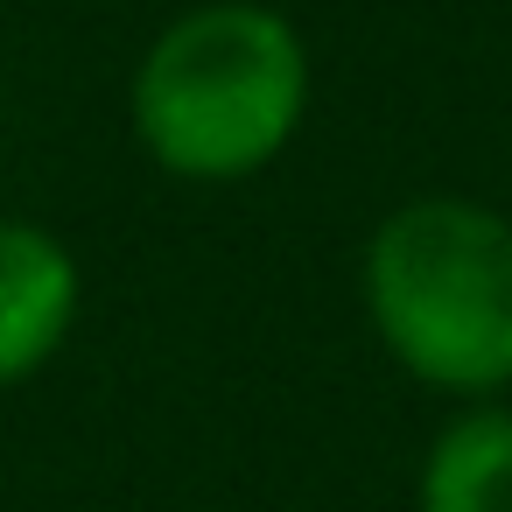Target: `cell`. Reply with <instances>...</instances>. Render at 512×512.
<instances>
[{"label":"cell","instance_id":"obj_3","mask_svg":"<svg viewBox=\"0 0 512 512\" xmlns=\"http://www.w3.org/2000/svg\"><path fill=\"white\" fill-rule=\"evenodd\" d=\"M78 302V253L36 218H0V393L36 379L71 344Z\"/></svg>","mask_w":512,"mask_h":512},{"label":"cell","instance_id":"obj_4","mask_svg":"<svg viewBox=\"0 0 512 512\" xmlns=\"http://www.w3.org/2000/svg\"><path fill=\"white\" fill-rule=\"evenodd\" d=\"M421 512H512V407L463 400L421 449Z\"/></svg>","mask_w":512,"mask_h":512},{"label":"cell","instance_id":"obj_1","mask_svg":"<svg viewBox=\"0 0 512 512\" xmlns=\"http://www.w3.org/2000/svg\"><path fill=\"white\" fill-rule=\"evenodd\" d=\"M127 120L176 183H246L309 120V43L267 0H197L134 64Z\"/></svg>","mask_w":512,"mask_h":512},{"label":"cell","instance_id":"obj_2","mask_svg":"<svg viewBox=\"0 0 512 512\" xmlns=\"http://www.w3.org/2000/svg\"><path fill=\"white\" fill-rule=\"evenodd\" d=\"M358 295L379 351L449 400H498L512 386V218L428 190L393 204L365 253Z\"/></svg>","mask_w":512,"mask_h":512}]
</instances>
